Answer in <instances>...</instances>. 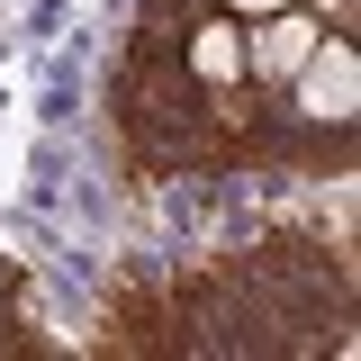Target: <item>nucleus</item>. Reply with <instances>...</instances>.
I'll use <instances>...</instances> for the list:
<instances>
[{
	"instance_id": "1",
	"label": "nucleus",
	"mask_w": 361,
	"mask_h": 361,
	"mask_svg": "<svg viewBox=\"0 0 361 361\" xmlns=\"http://www.w3.org/2000/svg\"><path fill=\"white\" fill-rule=\"evenodd\" d=\"M353 135H361V45H353V27H325L307 45V63L289 73V90H271L262 172L343 180L353 172Z\"/></svg>"
},
{
	"instance_id": "2",
	"label": "nucleus",
	"mask_w": 361,
	"mask_h": 361,
	"mask_svg": "<svg viewBox=\"0 0 361 361\" xmlns=\"http://www.w3.org/2000/svg\"><path fill=\"white\" fill-rule=\"evenodd\" d=\"M208 9H226V18H271V9H289V0H208Z\"/></svg>"
}]
</instances>
